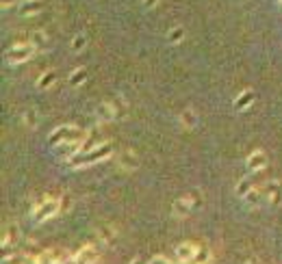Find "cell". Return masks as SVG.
<instances>
[{
  "mask_svg": "<svg viewBox=\"0 0 282 264\" xmlns=\"http://www.w3.org/2000/svg\"><path fill=\"white\" fill-rule=\"evenodd\" d=\"M117 167L124 169V171H135L139 167V156L135 154L133 150H124L117 154Z\"/></svg>",
  "mask_w": 282,
  "mask_h": 264,
  "instance_id": "obj_5",
  "label": "cell"
},
{
  "mask_svg": "<svg viewBox=\"0 0 282 264\" xmlns=\"http://www.w3.org/2000/svg\"><path fill=\"white\" fill-rule=\"evenodd\" d=\"M35 54V46L33 44H22V42H18V44H13L9 52H7V58H9V63H24V61H29V58Z\"/></svg>",
  "mask_w": 282,
  "mask_h": 264,
  "instance_id": "obj_4",
  "label": "cell"
},
{
  "mask_svg": "<svg viewBox=\"0 0 282 264\" xmlns=\"http://www.w3.org/2000/svg\"><path fill=\"white\" fill-rule=\"evenodd\" d=\"M143 2H146L148 6H154V4H156V0H143Z\"/></svg>",
  "mask_w": 282,
  "mask_h": 264,
  "instance_id": "obj_29",
  "label": "cell"
},
{
  "mask_svg": "<svg viewBox=\"0 0 282 264\" xmlns=\"http://www.w3.org/2000/svg\"><path fill=\"white\" fill-rule=\"evenodd\" d=\"M148 264H172V262H169L167 258H163V256H154V258L150 260Z\"/></svg>",
  "mask_w": 282,
  "mask_h": 264,
  "instance_id": "obj_27",
  "label": "cell"
},
{
  "mask_svg": "<svg viewBox=\"0 0 282 264\" xmlns=\"http://www.w3.org/2000/svg\"><path fill=\"white\" fill-rule=\"evenodd\" d=\"M195 254H198V247H195L193 242H180V245L176 247V258L182 264H191Z\"/></svg>",
  "mask_w": 282,
  "mask_h": 264,
  "instance_id": "obj_6",
  "label": "cell"
},
{
  "mask_svg": "<svg viewBox=\"0 0 282 264\" xmlns=\"http://www.w3.org/2000/svg\"><path fill=\"white\" fill-rule=\"evenodd\" d=\"M29 44H33L35 48H44V46L48 44V35H46L44 30H35L29 35Z\"/></svg>",
  "mask_w": 282,
  "mask_h": 264,
  "instance_id": "obj_19",
  "label": "cell"
},
{
  "mask_svg": "<svg viewBox=\"0 0 282 264\" xmlns=\"http://www.w3.org/2000/svg\"><path fill=\"white\" fill-rule=\"evenodd\" d=\"M130 264H143V260H141V258H135V260L130 262Z\"/></svg>",
  "mask_w": 282,
  "mask_h": 264,
  "instance_id": "obj_30",
  "label": "cell"
},
{
  "mask_svg": "<svg viewBox=\"0 0 282 264\" xmlns=\"http://www.w3.org/2000/svg\"><path fill=\"white\" fill-rule=\"evenodd\" d=\"M85 132L78 130L76 126H72V124H65V126H59L57 130H52L50 134V143L55 145H61V143H76V141H85Z\"/></svg>",
  "mask_w": 282,
  "mask_h": 264,
  "instance_id": "obj_1",
  "label": "cell"
},
{
  "mask_svg": "<svg viewBox=\"0 0 282 264\" xmlns=\"http://www.w3.org/2000/svg\"><path fill=\"white\" fill-rule=\"evenodd\" d=\"M44 9V2L42 0H24L22 4H20V13L26 18V16H37L39 11Z\"/></svg>",
  "mask_w": 282,
  "mask_h": 264,
  "instance_id": "obj_12",
  "label": "cell"
},
{
  "mask_svg": "<svg viewBox=\"0 0 282 264\" xmlns=\"http://www.w3.org/2000/svg\"><path fill=\"white\" fill-rule=\"evenodd\" d=\"M55 80H57V74L52 70H48V72H44V74L37 78V87L39 89H50L52 84H55Z\"/></svg>",
  "mask_w": 282,
  "mask_h": 264,
  "instance_id": "obj_17",
  "label": "cell"
},
{
  "mask_svg": "<svg viewBox=\"0 0 282 264\" xmlns=\"http://www.w3.org/2000/svg\"><path fill=\"white\" fill-rule=\"evenodd\" d=\"M260 200H263V193H260V190H258L256 186H254V188L250 190V193H247V195L243 197V202H245L250 208H258V206H260Z\"/></svg>",
  "mask_w": 282,
  "mask_h": 264,
  "instance_id": "obj_18",
  "label": "cell"
},
{
  "mask_svg": "<svg viewBox=\"0 0 282 264\" xmlns=\"http://www.w3.org/2000/svg\"><path fill=\"white\" fill-rule=\"evenodd\" d=\"M59 210H61V200H57V197H44V200L33 208V221L44 223V221L52 219Z\"/></svg>",
  "mask_w": 282,
  "mask_h": 264,
  "instance_id": "obj_3",
  "label": "cell"
},
{
  "mask_svg": "<svg viewBox=\"0 0 282 264\" xmlns=\"http://www.w3.org/2000/svg\"><path fill=\"white\" fill-rule=\"evenodd\" d=\"M98 236H100L102 245H111V242H115V238H117V230L111 226H102V228H98Z\"/></svg>",
  "mask_w": 282,
  "mask_h": 264,
  "instance_id": "obj_13",
  "label": "cell"
},
{
  "mask_svg": "<svg viewBox=\"0 0 282 264\" xmlns=\"http://www.w3.org/2000/svg\"><path fill=\"white\" fill-rule=\"evenodd\" d=\"M280 2H282V0H280Z\"/></svg>",
  "mask_w": 282,
  "mask_h": 264,
  "instance_id": "obj_32",
  "label": "cell"
},
{
  "mask_svg": "<svg viewBox=\"0 0 282 264\" xmlns=\"http://www.w3.org/2000/svg\"><path fill=\"white\" fill-rule=\"evenodd\" d=\"M195 208V204H193V200L189 195H185V197H180V200H176L174 202V206H172V212L176 214V216H187V214H191V210Z\"/></svg>",
  "mask_w": 282,
  "mask_h": 264,
  "instance_id": "obj_8",
  "label": "cell"
},
{
  "mask_svg": "<svg viewBox=\"0 0 282 264\" xmlns=\"http://www.w3.org/2000/svg\"><path fill=\"white\" fill-rule=\"evenodd\" d=\"M267 164V154L263 150H256L252 152L250 156H247V167H250L252 171H260Z\"/></svg>",
  "mask_w": 282,
  "mask_h": 264,
  "instance_id": "obj_11",
  "label": "cell"
},
{
  "mask_svg": "<svg viewBox=\"0 0 282 264\" xmlns=\"http://www.w3.org/2000/svg\"><path fill=\"white\" fill-rule=\"evenodd\" d=\"M35 264H59V260H57L55 252H44V254L37 258V262H35Z\"/></svg>",
  "mask_w": 282,
  "mask_h": 264,
  "instance_id": "obj_24",
  "label": "cell"
},
{
  "mask_svg": "<svg viewBox=\"0 0 282 264\" xmlns=\"http://www.w3.org/2000/svg\"><path fill=\"white\" fill-rule=\"evenodd\" d=\"M265 195H267V202H269L271 206H282V186H280V182L273 180V182L267 184Z\"/></svg>",
  "mask_w": 282,
  "mask_h": 264,
  "instance_id": "obj_10",
  "label": "cell"
},
{
  "mask_svg": "<svg viewBox=\"0 0 282 264\" xmlns=\"http://www.w3.org/2000/svg\"><path fill=\"white\" fill-rule=\"evenodd\" d=\"M16 240H18V226L16 223H11V226H7L5 228V234H3V247L7 249L9 247V242H11V247L16 245Z\"/></svg>",
  "mask_w": 282,
  "mask_h": 264,
  "instance_id": "obj_15",
  "label": "cell"
},
{
  "mask_svg": "<svg viewBox=\"0 0 282 264\" xmlns=\"http://www.w3.org/2000/svg\"><path fill=\"white\" fill-rule=\"evenodd\" d=\"M211 249L208 247H198V254H195V258L191 264H211Z\"/></svg>",
  "mask_w": 282,
  "mask_h": 264,
  "instance_id": "obj_22",
  "label": "cell"
},
{
  "mask_svg": "<svg viewBox=\"0 0 282 264\" xmlns=\"http://www.w3.org/2000/svg\"><path fill=\"white\" fill-rule=\"evenodd\" d=\"M252 102H254V94H252V91H243V94H241L237 100H234V106H237L239 110H245Z\"/></svg>",
  "mask_w": 282,
  "mask_h": 264,
  "instance_id": "obj_20",
  "label": "cell"
},
{
  "mask_svg": "<svg viewBox=\"0 0 282 264\" xmlns=\"http://www.w3.org/2000/svg\"><path fill=\"white\" fill-rule=\"evenodd\" d=\"M98 260H100V254L94 245H85L76 254V264H98Z\"/></svg>",
  "mask_w": 282,
  "mask_h": 264,
  "instance_id": "obj_7",
  "label": "cell"
},
{
  "mask_svg": "<svg viewBox=\"0 0 282 264\" xmlns=\"http://www.w3.org/2000/svg\"><path fill=\"white\" fill-rule=\"evenodd\" d=\"M85 44H87V37H85V35H76L74 39H72V50H74V52L83 50Z\"/></svg>",
  "mask_w": 282,
  "mask_h": 264,
  "instance_id": "obj_26",
  "label": "cell"
},
{
  "mask_svg": "<svg viewBox=\"0 0 282 264\" xmlns=\"http://www.w3.org/2000/svg\"><path fill=\"white\" fill-rule=\"evenodd\" d=\"M182 37H185V30H182L180 26H176V28H172V30H169V35H167V39H169L172 44H178Z\"/></svg>",
  "mask_w": 282,
  "mask_h": 264,
  "instance_id": "obj_25",
  "label": "cell"
},
{
  "mask_svg": "<svg viewBox=\"0 0 282 264\" xmlns=\"http://www.w3.org/2000/svg\"><path fill=\"white\" fill-rule=\"evenodd\" d=\"M115 117H117L115 104H100V106L96 108V120L100 124H109V122H113Z\"/></svg>",
  "mask_w": 282,
  "mask_h": 264,
  "instance_id": "obj_9",
  "label": "cell"
},
{
  "mask_svg": "<svg viewBox=\"0 0 282 264\" xmlns=\"http://www.w3.org/2000/svg\"><path fill=\"white\" fill-rule=\"evenodd\" d=\"M252 188H254V180H252V178H241V180L237 182V195L239 197H245Z\"/></svg>",
  "mask_w": 282,
  "mask_h": 264,
  "instance_id": "obj_21",
  "label": "cell"
},
{
  "mask_svg": "<svg viewBox=\"0 0 282 264\" xmlns=\"http://www.w3.org/2000/svg\"><path fill=\"white\" fill-rule=\"evenodd\" d=\"M111 152H113L111 143H102L100 148H96L91 152H85L83 156H76L74 160H70L68 164L70 167H87V164H94V162H100V160H104V158H109Z\"/></svg>",
  "mask_w": 282,
  "mask_h": 264,
  "instance_id": "obj_2",
  "label": "cell"
},
{
  "mask_svg": "<svg viewBox=\"0 0 282 264\" xmlns=\"http://www.w3.org/2000/svg\"><path fill=\"white\" fill-rule=\"evenodd\" d=\"M22 120H24V126L31 128V130L39 126V113H37L35 108H26L24 115H22Z\"/></svg>",
  "mask_w": 282,
  "mask_h": 264,
  "instance_id": "obj_16",
  "label": "cell"
},
{
  "mask_svg": "<svg viewBox=\"0 0 282 264\" xmlns=\"http://www.w3.org/2000/svg\"><path fill=\"white\" fill-rule=\"evenodd\" d=\"M85 80H87V72H85L83 68L72 72V76H70V84H72V87H78V84H83Z\"/></svg>",
  "mask_w": 282,
  "mask_h": 264,
  "instance_id": "obj_23",
  "label": "cell"
},
{
  "mask_svg": "<svg viewBox=\"0 0 282 264\" xmlns=\"http://www.w3.org/2000/svg\"><path fill=\"white\" fill-rule=\"evenodd\" d=\"M59 264H76V256H72V258H61Z\"/></svg>",
  "mask_w": 282,
  "mask_h": 264,
  "instance_id": "obj_28",
  "label": "cell"
},
{
  "mask_svg": "<svg viewBox=\"0 0 282 264\" xmlns=\"http://www.w3.org/2000/svg\"><path fill=\"white\" fill-rule=\"evenodd\" d=\"M245 264H260V262H258V260H247Z\"/></svg>",
  "mask_w": 282,
  "mask_h": 264,
  "instance_id": "obj_31",
  "label": "cell"
},
{
  "mask_svg": "<svg viewBox=\"0 0 282 264\" xmlns=\"http://www.w3.org/2000/svg\"><path fill=\"white\" fill-rule=\"evenodd\" d=\"M180 124L185 128H189V130H193L195 126H198V115H195V110L193 108H185L180 113Z\"/></svg>",
  "mask_w": 282,
  "mask_h": 264,
  "instance_id": "obj_14",
  "label": "cell"
}]
</instances>
